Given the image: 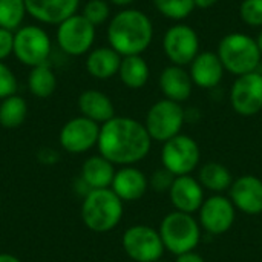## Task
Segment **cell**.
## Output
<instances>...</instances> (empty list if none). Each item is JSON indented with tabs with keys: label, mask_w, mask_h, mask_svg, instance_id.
I'll list each match as a JSON object with an SVG mask.
<instances>
[{
	"label": "cell",
	"mask_w": 262,
	"mask_h": 262,
	"mask_svg": "<svg viewBox=\"0 0 262 262\" xmlns=\"http://www.w3.org/2000/svg\"><path fill=\"white\" fill-rule=\"evenodd\" d=\"M118 77L129 89H141L150 77V69L143 55H127L121 58Z\"/></svg>",
	"instance_id": "cell-25"
},
{
	"label": "cell",
	"mask_w": 262,
	"mask_h": 262,
	"mask_svg": "<svg viewBox=\"0 0 262 262\" xmlns=\"http://www.w3.org/2000/svg\"><path fill=\"white\" fill-rule=\"evenodd\" d=\"M29 92L37 98H48L57 89V77L49 63L34 66L28 75Z\"/></svg>",
	"instance_id": "cell-26"
},
{
	"label": "cell",
	"mask_w": 262,
	"mask_h": 262,
	"mask_svg": "<svg viewBox=\"0 0 262 262\" xmlns=\"http://www.w3.org/2000/svg\"><path fill=\"white\" fill-rule=\"evenodd\" d=\"M81 14L97 28L109 20L111 6L106 0H89L86 2Z\"/></svg>",
	"instance_id": "cell-30"
},
{
	"label": "cell",
	"mask_w": 262,
	"mask_h": 262,
	"mask_svg": "<svg viewBox=\"0 0 262 262\" xmlns=\"http://www.w3.org/2000/svg\"><path fill=\"white\" fill-rule=\"evenodd\" d=\"M121 55L111 46H98L88 52L86 57V71L89 75L98 80H107L114 75H118Z\"/></svg>",
	"instance_id": "cell-21"
},
{
	"label": "cell",
	"mask_w": 262,
	"mask_h": 262,
	"mask_svg": "<svg viewBox=\"0 0 262 262\" xmlns=\"http://www.w3.org/2000/svg\"><path fill=\"white\" fill-rule=\"evenodd\" d=\"M100 124L80 115L69 120L60 130V144L69 154H84L98 143Z\"/></svg>",
	"instance_id": "cell-14"
},
{
	"label": "cell",
	"mask_w": 262,
	"mask_h": 262,
	"mask_svg": "<svg viewBox=\"0 0 262 262\" xmlns=\"http://www.w3.org/2000/svg\"><path fill=\"white\" fill-rule=\"evenodd\" d=\"M158 232L164 249L175 256L195 250L201 243V226L190 213L170 212L163 218Z\"/></svg>",
	"instance_id": "cell-5"
},
{
	"label": "cell",
	"mask_w": 262,
	"mask_h": 262,
	"mask_svg": "<svg viewBox=\"0 0 262 262\" xmlns=\"http://www.w3.org/2000/svg\"><path fill=\"white\" fill-rule=\"evenodd\" d=\"M175 175L172 172H169L166 167H161V169H157L150 180H149V186L157 192V193H169L173 181H175Z\"/></svg>",
	"instance_id": "cell-33"
},
{
	"label": "cell",
	"mask_w": 262,
	"mask_h": 262,
	"mask_svg": "<svg viewBox=\"0 0 262 262\" xmlns=\"http://www.w3.org/2000/svg\"><path fill=\"white\" fill-rule=\"evenodd\" d=\"M38 160L43 164H54L58 160V154L54 149H41L38 154Z\"/></svg>",
	"instance_id": "cell-35"
},
{
	"label": "cell",
	"mask_w": 262,
	"mask_h": 262,
	"mask_svg": "<svg viewBox=\"0 0 262 262\" xmlns=\"http://www.w3.org/2000/svg\"><path fill=\"white\" fill-rule=\"evenodd\" d=\"M114 164L101 155H94L88 158L81 167L80 178L89 186L91 190L95 189H109L115 177Z\"/></svg>",
	"instance_id": "cell-23"
},
{
	"label": "cell",
	"mask_w": 262,
	"mask_h": 262,
	"mask_svg": "<svg viewBox=\"0 0 262 262\" xmlns=\"http://www.w3.org/2000/svg\"><path fill=\"white\" fill-rule=\"evenodd\" d=\"M0 262H21L17 256L9 253H0Z\"/></svg>",
	"instance_id": "cell-38"
},
{
	"label": "cell",
	"mask_w": 262,
	"mask_h": 262,
	"mask_svg": "<svg viewBox=\"0 0 262 262\" xmlns=\"http://www.w3.org/2000/svg\"><path fill=\"white\" fill-rule=\"evenodd\" d=\"M189 66L193 86L201 89H215L221 83L226 72L218 54L212 51L200 52Z\"/></svg>",
	"instance_id": "cell-18"
},
{
	"label": "cell",
	"mask_w": 262,
	"mask_h": 262,
	"mask_svg": "<svg viewBox=\"0 0 262 262\" xmlns=\"http://www.w3.org/2000/svg\"><path fill=\"white\" fill-rule=\"evenodd\" d=\"M95 26L83 15L74 14L57 28V43L60 49L71 55L80 57L88 54L95 41Z\"/></svg>",
	"instance_id": "cell-10"
},
{
	"label": "cell",
	"mask_w": 262,
	"mask_h": 262,
	"mask_svg": "<svg viewBox=\"0 0 262 262\" xmlns=\"http://www.w3.org/2000/svg\"><path fill=\"white\" fill-rule=\"evenodd\" d=\"M201 150L198 143L184 134H180L163 143L161 163L175 177L190 175L200 164Z\"/></svg>",
	"instance_id": "cell-8"
},
{
	"label": "cell",
	"mask_w": 262,
	"mask_h": 262,
	"mask_svg": "<svg viewBox=\"0 0 262 262\" xmlns=\"http://www.w3.org/2000/svg\"><path fill=\"white\" fill-rule=\"evenodd\" d=\"M17 77L12 69L0 61V100H5L17 92Z\"/></svg>",
	"instance_id": "cell-32"
},
{
	"label": "cell",
	"mask_w": 262,
	"mask_h": 262,
	"mask_svg": "<svg viewBox=\"0 0 262 262\" xmlns=\"http://www.w3.org/2000/svg\"><path fill=\"white\" fill-rule=\"evenodd\" d=\"M229 198L236 210L256 216L262 213V180L255 175H243L233 181Z\"/></svg>",
	"instance_id": "cell-15"
},
{
	"label": "cell",
	"mask_w": 262,
	"mask_h": 262,
	"mask_svg": "<svg viewBox=\"0 0 262 262\" xmlns=\"http://www.w3.org/2000/svg\"><path fill=\"white\" fill-rule=\"evenodd\" d=\"M26 12L40 23L60 25L77 14L80 0H25Z\"/></svg>",
	"instance_id": "cell-17"
},
{
	"label": "cell",
	"mask_w": 262,
	"mask_h": 262,
	"mask_svg": "<svg viewBox=\"0 0 262 262\" xmlns=\"http://www.w3.org/2000/svg\"><path fill=\"white\" fill-rule=\"evenodd\" d=\"M239 17L252 28H262V0H243Z\"/></svg>",
	"instance_id": "cell-31"
},
{
	"label": "cell",
	"mask_w": 262,
	"mask_h": 262,
	"mask_svg": "<svg viewBox=\"0 0 262 262\" xmlns=\"http://www.w3.org/2000/svg\"><path fill=\"white\" fill-rule=\"evenodd\" d=\"M200 213V226L212 236L229 232L236 218V207L232 200L224 195H212L204 200Z\"/></svg>",
	"instance_id": "cell-13"
},
{
	"label": "cell",
	"mask_w": 262,
	"mask_h": 262,
	"mask_svg": "<svg viewBox=\"0 0 262 262\" xmlns=\"http://www.w3.org/2000/svg\"><path fill=\"white\" fill-rule=\"evenodd\" d=\"M175 262H204V258L200 253H196L195 250H192V252H186V253L178 255Z\"/></svg>",
	"instance_id": "cell-36"
},
{
	"label": "cell",
	"mask_w": 262,
	"mask_h": 262,
	"mask_svg": "<svg viewBox=\"0 0 262 262\" xmlns=\"http://www.w3.org/2000/svg\"><path fill=\"white\" fill-rule=\"evenodd\" d=\"M169 198L175 210L190 215L198 212L206 200L201 183L190 175L175 178L169 190Z\"/></svg>",
	"instance_id": "cell-16"
},
{
	"label": "cell",
	"mask_w": 262,
	"mask_h": 262,
	"mask_svg": "<svg viewBox=\"0 0 262 262\" xmlns=\"http://www.w3.org/2000/svg\"><path fill=\"white\" fill-rule=\"evenodd\" d=\"M152 2L155 9L161 15L177 21L187 18L195 9L193 0H152Z\"/></svg>",
	"instance_id": "cell-29"
},
{
	"label": "cell",
	"mask_w": 262,
	"mask_h": 262,
	"mask_svg": "<svg viewBox=\"0 0 262 262\" xmlns=\"http://www.w3.org/2000/svg\"><path fill=\"white\" fill-rule=\"evenodd\" d=\"M198 181L201 183L203 189L213 192V195H223L224 192L230 190L233 184L232 172L221 163L209 161L201 166Z\"/></svg>",
	"instance_id": "cell-24"
},
{
	"label": "cell",
	"mask_w": 262,
	"mask_h": 262,
	"mask_svg": "<svg viewBox=\"0 0 262 262\" xmlns=\"http://www.w3.org/2000/svg\"><path fill=\"white\" fill-rule=\"evenodd\" d=\"M158 262H169V261H163V259H160V261Z\"/></svg>",
	"instance_id": "cell-41"
},
{
	"label": "cell",
	"mask_w": 262,
	"mask_h": 262,
	"mask_svg": "<svg viewBox=\"0 0 262 262\" xmlns=\"http://www.w3.org/2000/svg\"><path fill=\"white\" fill-rule=\"evenodd\" d=\"M52 43L48 32L37 25H23L14 31L12 55L25 66L34 68L48 63Z\"/></svg>",
	"instance_id": "cell-7"
},
{
	"label": "cell",
	"mask_w": 262,
	"mask_h": 262,
	"mask_svg": "<svg viewBox=\"0 0 262 262\" xmlns=\"http://www.w3.org/2000/svg\"><path fill=\"white\" fill-rule=\"evenodd\" d=\"M255 40H256V45H258V48H259V51H261V54H262V29H261V32L258 34V37H256Z\"/></svg>",
	"instance_id": "cell-40"
},
{
	"label": "cell",
	"mask_w": 262,
	"mask_h": 262,
	"mask_svg": "<svg viewBox=\"0 0 262 262\" xmlns=\"http://www.w3.org/2000/svg\"><path fill=\"white\" fill-rule=\"evenodd\" d=\"M186 121V111L181 103L163 98L150 106L146 114L144 126L152 141L166 143L181 134Z\"/></svg>",
	"instance_id": "cell-6"
},
{
	"label": "cell",
	"mask_w": 262,
	"mask_h": 262,
	"mask_svg": "<svg viewBox=\"0 0 262 262\" xmlns=\"http://www.w3.org/2000/svg\"><path fill=\"white\" fill-rule=\"evenodd\" d=\"M0 207H2V200H0Z\"/></svg>",
	"instance_id": "cell-42"
},
{
	"label": "cell",
	"mask_w": 262,
	"mask_h": 262,
	"mask_svg": "<svg viewBox=\"0 0 262 262\" xmlns=\"http://www.w3.org/2000/svg\"><path fill=\"white\" fill-rule=\"evenodd\" d=\"M195 2V8H201V9H209L212 6H215L220 0H193Z\"/></svg>",
	"instance_id": "cell-37"
},
{
	"label": "cell",
	"mask_w": 262,
	"mask_h": 262,
	"mask_svg": "<svg viewBox=\"0 0 262 262\" xmlns=\"http://www.w3.org/2000/svg\"><path fill=\"white\" fill-rule=\"evenodd\" d=\"M98 152L112 164L132 166L144 160L152 147V138L144 126L130 117H114L100 127Z\"/></svg>",
	"instance_id": "cell-1"
},
{
	"label": "cell",
	"mask_w": 262,
	"mask_h": 262,
	"mask_svg": "<svg viewBox=\"0 0 262 262\" xmlns=\"http://www.w3.org/2000/svg\"><path fill=\"white\" fill-rule=\"evenodd\" d=\"M78 109L83 117L98 124H104L106 121L115 117V107L112 100L104 92L97 89H88L80 94Z\"/></svg>",
	"instance_id": "cell-22"
},
{
	"label": "cell",
	"mask_w": 262,
	"mask_h": 262,
	"mask_svg": "<svg viewBox=\"0 0 262 262\" xmlns=\"http://www.w3.org/2000/svg\"><path fill=\"white\" fill-rule=\"evenodd\" d=\"M158 84L164 98L177 103H183L189 100L193 89V81L190 78V74L183 66H175V64H170L161 71Z\"/></svg>",
	"instance_id": "cell-20"
},
{
	"label": "cell",
	"mask_w": 262,
	"mask_h": 262,
	"mask_svg": "<svg viewBox=\"0 0 262 262\" xmlns=\"http://www.w3.org/2000/svg\"><path fill=\"white\" fill-rule=\"evenodd\" d=\"M28 115L26 100L20 95H11L0 103V126L5 129H17Z\"/></svg>",
	"instance_id": "cell-27"
},
{
	"label": "cell",
	"mask_w": 262,
	"mask_h": 262,
	"mask_svg": "<svg viewBox=\"0 0 262 262\" xmlns=\"http://www.w3.org/2000/svg\"><path fill=\"white\" fill-rule=\"evenodd\" d=\"M111 189L123 203H134L144 196L149 189V180L140 169L134 166H123L115 172Z\"/></svg>",
	"instance_id": "cell-19"
},
{
	"label": "cell",
	"mask_w": 262,
	"mask_h": 262,
	"mask_svg": "<svg viewBox=\"0 0 262 262\" xmlns=\"http://www.w3.org/2000/svg\"><path fill=\"white\" fill-rule=\"evenodd\" d=\"M163 49L172 64L184 68L200 54V37L189 25L177 23L166 31Z\"/></svg>",
	"instance_id": "cell-11"
},
{
	"label": "cell",
	"mask_w": 262,
	"mask_h": 262,
	"mask_svg": "<svg viewBox=\"0 0 262 262\" xmlns=\"http://www.w3.org/2000/svg\"><path fill=\"white\" fill-rule=\"evenodd\" d=\"M232 109L241 117H253L262 111V74L255 71L236 77L230 89Z\"/></svg>",
	"instance_id": "cell-12"
},
{
	"label": "cell",
	"mask_w": 262,
	"mask_h": 262,
	"mask_svg": "<svg viewBox=\"0 0 262 262\" xmlns=\"http://www.w3.org/2000/svg\"><path fill=\"white\" fill-rule=\"evenodd\" d=\"M154 25L140 9H123L107 25V41L121 57L141 55L152 43Z\"/></svg>",
	"instance_id": "cell-2"
},
{
	"label": "cell",
	"mask_w": 262,
	"mask_h": 262,
	"mask_svg": "<svg viewBox=\"0 0 262 262\" xmlns=\"http://www.w3.org/2000/svg\"><path fill=\"white\" fill-rule=\"evenodd\" d=\"M123 201L109 189L91 190L81 206V218L84 226L97 233L114 230L123 218Z\"/></svg>",
	"instance_id": "cell-3"
},
{
	"label": "cell",
	"mask_w": 262,
	"mask_h": 262,
	"mask_svg": "<svg viewBox=\"0 0 262 262\" xmlns=\"http://www.w3.org/2000/svg\"><path fill=\"white\" fill-rule=\"evenodd\" d=\"M26 14L25 0H0V28L17 31Z\"/></svg>",
	"instance_id": "cell-28"
},
{
	"label": "cell",
	"mask_w": 262,
	"mask_h": 262,
	"mask_svg": "<svg viewBox=\"0 0 262 262\" xmlns=\"http://www.w3.org/2000/svg\"><path fill=\"white\" fill-rule=\"evenodd\" d=\"M123 250L135 262H158L164 255L160 232L146 224H135L123 233Z\"/></svg>",
	"instance_id": "cell-9"
},
{
	"label": "cell",
	"mask_w": 262,
	"mask_h": 262,
	"mask_svg": "<svg viewBox=\"0 0 262 262\" xmlns=\"http://www.w3.org/2000/svg\"><path fill=\"white\" fill-rule=\"evenodd\" d=\"M224 69L236 77L258 71L262 54L256 40L244 32H230L221 38L216 51Z\"/></svg>",
	"instance_id": "cell-4"
},
{
	"label": "cell",
	"mask_w": 262,
	"mask_h": 262,
	"mask_svg": "<svg viewBox=\"0 0 262 262\" xmlns=\"http://www.w3.org/2000/svg\"><path fill=\"white\" fill-rule=\"evenodd\" d=\"M111 3L117 5V6H129L130 3H134L135 0H109Z\"/></svg>",
	"instance_id": "cell-39"
},
{
	"label": "cell",
	"mask_w": 262,
	"mask_h": 262,
	"mask_svg": "<svg viewBox=\"0 0 262 262\" xmlns=\"http://www.w3.org/2000/svg\"><path fill=\"white\" fill-rule=\"evenodd\" d=\"M14 52V31L0 28V61L6 60Z\"/></svg>",
	"instance_id": "cell-34"
}]
</instances>
